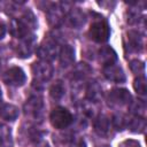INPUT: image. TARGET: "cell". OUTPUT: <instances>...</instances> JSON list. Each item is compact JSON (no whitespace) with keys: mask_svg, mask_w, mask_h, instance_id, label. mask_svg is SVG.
Masks as SVG:
<instances>
[{"mask_svg":"<svg viewBox=\"0 0 147 147\" xmlns=\"http://www.w3.org/2000/svg\"><path fill=\"white\" fill-rule=\"evenodd\" d=\"M49 119H51L52 125L55 129H59V130H62V129L68 127L72 123V121H74L71 113L68 109L63 108V107H56V108H54L52 110V113H51Z\"/></svg>","mask_w":147,"mask_h":147,"instance_id":"6da1fadb","label":"cell"},{"mask_svg":"<svg viewBox=\"0 0 147 147\" xmlns=\"http://www.w3.org/2000/svg\"><path fill=\"white\" fill-rule=\"evenodd\" d=\"M59 52H60V48L56 40L53 38H47L38 47L37 55L41 59V61L49 62L59 55Z\"/></svg>","mask_w":147,"mask_h":147,"instance_id":"7a4b0ae2","label":"cell"},{"mask_svg":"<svg viewBox=\"0 0 147 147\" xmlns=\"http://www.w3.org/2000/svg\"><path fill=\"white\" fill-rule=\"evenodd\" d=\"M88 34H90L92 40H94L96 42H105L109 39V36H110L109 25L103 20L95 21L91 24V28L88 30Z\"/></svg>","mask_w":147,"mask_h":147,"instance_id":"3957f363","label":"cell"},{"mask_svg":"<svg viewBox=\"0 0 147 147\" xmlns=\"http://www.w3.org/2000/svg\"><path fill=\"white\" fill-rule=\"evenodd\" d=\"M2 80L3 83L10 86H22L26 80V76L21 68L13 67L3 74Z\"/></svg>","mask_w":147,"mask_h":147,"instance_id":"277c9868","label":"cell"},{"mask_svg":"<svg viewBox=\"0 0 147 147\" xmlns=\"http://www.w3.org/2000/svg\"><path fill=\"white\" fill-rule=\"evenodd\" d=\"M32 74L38 82H46L49 80L53 76V67L49 64V62L46 61L34 62L32 64Z\"/></svg>","mask_w":147,"mask_h":147,"instance_id":"5b68a950","label":"cell"},{"mask_svg":"<svg viewBox=\"0 0 147 147\" xmlns=\"http://www.w3.org/2000/svg\"><path fill=\"white\" fill-rule=\"evenodd\" d=\"M65 13H67V10L64 8V3H57V5L52 6L47 10V20H48V23L52 26H55V28L59 26L63 22V18H64Z\"/></svg>","mask_w":147,"mask_h":147,"instance_id":"8992f818","label":"cell"},{"mask_svg":"<svg viewBox=\"0 0 147 147\" xmlns=\"http://www.w3.org/2000/svg\"><path fill=\"white\" fill-rule=\"evenodd\" d=\"M36 47V38L33 34H28L24 38L20 39V42L16 46V52L21 57H28L31 55Z\"/></svg>","mask_w":147,"mask_h":147,"instance_id":"52a82bcc","label":"cell"},{"mask_svg":"<svg viewBox=\"0 0 147 147\" xmlns=\"http://www.w3.org/2000/svg\"><path fill=\"white\" fill-rule=\"evenodd\" d=\"M108 101L113 106H123L131 102V94L124 88H115L109 92Z\"/></svg>","mask_w":147,"mask_h":147,"instance_id":"ba28073f","label":"cell"},{"mask_svg":"<svg viewBox=\"0 0 147 147\" xmlns=\"http://www.w3.org/2000/svg\"><path fill=\"white\" fill-rule=\"evenodd\" d=\"M103 75L108 80H111L115 83H124L126 79L123 69L116 64L105 65L103 67Z\"/></svg>","mask_w":147,"mask_h":147,"instance_id":"9c48e42d","label":"cell"},{"mask_svg":"<svg viewBox=\"0 0 147 147\" xmlns=\"http://www.w3.org/2000/svg\"><path fill=\"white\" fill-rule=\"evenodd\" d=\"M42 108H44V102L40 96H31L24 106L25 114L29 116H33V117L38 116L41 113Z\"/></svg>","mask_w":147,"mask_h":147,"instance_id":"30bf717a","label":"cell"},{"mask_svg":"<svg viewBox=\"0 0 147 147\" xmlns=\"http://www.w3.org/2000/svg\"><path fill=\"white\" fill-rule=\"evenodd\" d=\"M60 62L63 67H68L75 61V49L70 45H63L59 52Z\"/></svg>","mask_w":147,"mask_h":147,"instance_id":"8fae6325","label":"cell"},{"mask_svg":"<svg viewBox=\"0 0 147 147\" xmlns=\"http://www.w3.org/2000/svg\"><path fill=\"white\" fill-rule=\"evenodd\" d=\"M99 59L103 65H109V64H114V62L117 60V55L111 47L105 46L99 51Z\"/></svg>","mask_w":147,"mask_h":147,"instance_id":"7c38bea8","label":"cell"},{"mask_svg":"<svg viewBox=\"0 0 147 147\" xmlns=\"http://www.w3.org/2000/svg\"><path fill=\"white\" fill-rule=\"evenodd\" d=\"M94 130L99 136H107L110 130V118L106 115H100L94 122Z\"/></svg>","mask_w":147,"mask_h":147,"instance_id":"4fadbf2b","label":"cell"},{"mask_svg":"<svg viewBox=\"0 0 147 147\" xmlns=\"http://www.w3.org/2000/svg\"><path fill=\"white\" fill-rule=\"evenodd\" d=\"M0 117L6 121H15L18 117V108L10 103L0 106Z\"/></svg>","mask_w":147,"mask_h":147,"instance_id":"5bb4252c","label":"cell"},{"mask_svg":"<svg viewBox=\"0 0 147 147\" xmlns=\"http://www.w3.org/2000/svg\"><path fill=\"white\" fill-rule=\"evenodd\" d=\"M69 23L74 28H80L82 25H84V23H85L84 13L78 8L71 9V11L69 13Z\"/></svg>","mask_w":147,"mask_h":147,"instance_id":"9a60e30c","label":"cell"},{"mask_svg":"<svg viewBox=\"0 0 147 147\" xmlns=\"http://www.w3.org/2000/svg\"><path fill=\"white\" fill-rule=\"evenodd\" d=\"M11 130L6 124H0V147H11Z\"/></svg>","mask_w":147,"mask_h":147,"instance_id":"2e32d148","label":"cell"},{"mask_svg":"<svg viewBox=\"0 0 147 147\" xmlns=\"http://www.w3.org/2000/svg\"><path fill=\"white\" fill-rule=\"evenodd\" d=\"M127 40L130 44V48L134 51H139L144 47V38L137 31H130L127 33Z\"/></svg>","mask_w":147,"mask_h":147,"instance_id":"e0dca14e","label":"cell"},{"mask_svg":"<svg viewBox=\"0 0 147 147\" xmlns=\"http://www.w3.org/2000/svg\"><path fill=\"white\" fill-rule=\"evenodd\" d=\"M126 125L134 132H142L146 127V122L144 119V117H138L136 116L132 119L126 121Z\"/></svg>","mask_w":147,"mask_h":147,"instance_id":"ac0fdd59","label":"cell"},{"mask_svg":"<svg viewBox=\"0 0 147 147\" xmlns=\"http://www.w3.org/2000/svg\"><path fill=\"white\" fill-rule=\"evenodd\" d=\"M49 93H51V96H52L54 100H60V99L64 95V93H65V87H64L63 83H62L61 80L55 82V83L52 85V87H51V90H49Z\"/></svg>","mask_w":147,"mask_h":147,"instance_id":"d6986e66","label":"cell"},{"mask_svg":"<svg viewBox=\"0 0 147 147\" xmlns=\"http://www.w3.org/2000/svg\"><path fill=\"white\" fill-rule=\"evenodd\" d=\"M85 91H86L87 98H88L90 101H92V102H95L96 99L99 98L100 93H101V88H100V86H99L95 82L90 83V84L86 86V90H85Z\"/></svg>","mask_w":147,"mask_h":147,"instance_id":"ffe728a7","label":"cell"},{"mask_svg":"<svg viewBox=\"0 0 147 147\" xmlns=\"http://www.w3.org/2000/svg\"><path fill=\"white\" fill-rule=\"evenodd\" d=\"M90 72H91V68H90L86 63H78V64L75 67V70H74L75 77H76L77 79H83V78H85Z\"/></svg>","mask_w":147,"mask_h":147,"instance_id":"44dd1931","label":"cell"},{"mask_svg":"<svg viewBox=\"0 0 147 147\" xmlns=\"http://www.w3.org/2000/svg\"><path fill=\"white\" fill-rule=\"evenodd\" d=\"M131 106V111L133 114H136V116L138 117H144L145 113H146V103L141 100L136 101V102H130Z\"/></svg>","mask_w":147,"mask_h":147,"instance_id":"7402d4cb","label":"cell"},{"mask_svg":"<svg viewBox=\"0 0 147 147\" xmlns=\"http://www.w3.org/2000/svg\"><path fill=\"white\" fill-rule=\"evenodd\" d=\"M133 87L136 90V92L140 95H145L146 94V91H147V83H146V79L144 76H139L138 78L134 79V83H133Z\"/></svg>","mask_w":147,"mask_h":147,"instance_id":"603a6c76","label":"cell"},{"mask_svg":"<svg viewBox=\"0 0 147 147\" xmlns=\"http://www.w3.org/2000/svg\"><path fill=\"white\" fill-rule=\"evenodd\" d=\"M130 68L132 70V72H134L136 75H142L145 72V64L144 62L139 61V60H133L130 62Z\"/></svg>","mask_w":147,"mask_h":147,"instance_id":"cb8c5ba5","label":"cell"},{"mask_svg":"<svg viewBox=\"0 0 147 147\" xmlns=\"http://www.w3.org/2000/svg\"><path fill=\"white\" fill-rule=\"evenodd\" d=\"M118 147H141V146H140V144H139L138 141L129 139V140L123 141V142H122V144H121Z\"/></svg>","mask_w":147,"mask_h":147,"instance_id":"d4e9b609","label":"cell"},{"mask_svg":"<svg viewBox=\"0 0 147 147\" xmlns=\"http://www.w3.org/2000/svg\"><path fill=\"white\" fill-rule=\"evenodd\" d=\"M70 147H86V145L83 139H75V140H72Z\"/></svg>","mask_w":147,"mask_h":147,"instance_id":"484cf974","label":"cell"},{"mask_svg":"<svg viewBox=\"0 0 147 147\" xmlns=\"http://www.w3.org/2000/svg\"><path fill=\"white\" fill-rule=\"evenodd\" d=\"M5 33H6V28L3 24H0V39L5 37Z\"/></svg>","mask_w":147,"mask_h":147,"instance_id":"4316f807","label":"cell"},{"mask_svg":"<svg viewBox=\"0 0 147 147\" xmlns=\"http://www.w3.org/2000/svg\"><path fill=\"white\" fill-rule=\"evenodd\" d=\"M1 98H2V94H1V88H0V106H1Z\"/></svg>","mask_w":147,"mask_h":147,"instance_id":"83f0119b","label":"cell"},{"mask_svg":"<svg viewBox=\"0 0 147 147\" xmlns=\"http://www.w3.org/2000/svg\"><path fill=\"white\" fill-rule=\"evenodd\" d=\"M99 147H109V146H107V145H103V146H99Z\"/></svg>","mask_w":147,"mask_h":147,"instance_id":"f1b7e54d","label":"cell"},{"mask_svg":"<svg viewBox=\"0 0 147 147\" xmlns=\"http://www.w3.org/2000/svg\"><path fill=\"white\" fill-rule=\"evenodd\" d=\"M0 69H1V63H0Z\"/></svg>","mask_w":147,"mask_h":147,"instance_id":"f546056e","label":"cell"}]
</instances>
